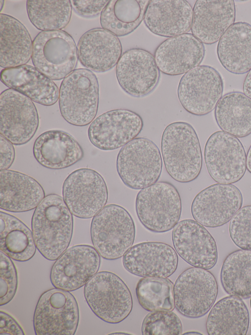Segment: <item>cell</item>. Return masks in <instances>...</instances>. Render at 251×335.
<instances>
[{
    "mask_svg": "<svg viewBox=\"0 0 251 335\" xmlns=\"http://www.w3.org/2000/svg\"><path fill=\"white\" fill-rule=\"evenodd\" d=\"M161 150L165 169L174 180L186 183L198 177L202 155L199 137L190 124L176 121L168 125L162 133Z\"/></svg>",
    "mask_w": 251,
    "mask_h": 335,
    "instance_id": "obj_2",
    "label": "cell"
},
{
    "mask_svg": "<svg viewBox=\"0 0 251 335\" xmlns=\"http://www.w3.org/2000/svg\"><path fill=\"white\" fill-rule=\"evenodd\" d=\"M62 195L74 216L90 219L105 206L108 192L104 178L98 172L80 168L71 172L64 180Z\"/></svg>",
    "mask_w": 251,
    "mask_h": 335,
    "instance_id": "obj_12",
    "label": "cell"
},
{
    "mask_svg": "<svg viewBox=\"0 0 251 335\" xmlns=\"http://www.w3.org/2000/svg\"><path fill=\"white\" fill-rule=\"evenodd\" d=\"M59 107L63 118L76 126L89 125L95 119L99 103V85L95 74L76 69L66 77L59 88Z\"/></svg>",
    "mask_w": 251,
    "mask_h": 335,
    "instance_id": "obj_4",
    "label": "cell"
},
{
    "mask_svg": "<svg viewBox=\"0 0 251 335\" xmlns=\"http://www.w3.org/2000/svg\"><path fill=\"white\" fill-rule=\"evenodd\" d=\"M174 286L168 278H143L136 286L138 301L149 311H172L175 307Z\"/></svg>",
    "mask_w": 251,
    "mask_h": 335,
    "instance_id": "obj_36",
    "label": "cell"
},
{
    "mask_svg": "<svg viewBox=\"0 0 251 335\" xmlns=\"http://www.w3.org/2000/svg\"><path fill=\"white\" fill-rule=\"evenodd\" d=\"M162 158L157 146L149 139L136 138L120 150L116 159L117 173L127 187L141 190L159 180Z\"/></svg>",
    "mask_w": 251,
    "mask_h": 335,
    "instance_id": "obj_7",
    "label": "cell"
},
{
    "mask_svg": "<svg viewBox=\"0 0 251 335\" xmlns=\"http://www.w3.org/2000/svg\"><path fill=\"white\" fill-rule=\"evenodd\" d=\"M135 225L129 213L116 204L105 205L94 217L90 226L93 245L104 259L121 258L132 246Z\"/></svg>",
    "mask_w": 251,
    "mask_h": 335,
    "instance_id": "obj_3",
    "label": "cell"
},
{
    "mask_svg": "<svg viewBox=\"0 0 251 335\" xmlns=\"http://www.w3.org/2000/svg\"><path fill=\"white\" fill-rule=\"evenodd\" d=\"M143 126V120L137 113L127 109H115L95 118L88 128V136L91 143L98 149L114 150L135 139Z\"/></svg>",
    "mask_w": 251,
    "mask_h": 335,
    "instance_id": "obj_15",
    "label": "cell"
},
{
    "mask_svg": "<svg viewBox=\"0 0 251 335\" xmlns=\"http://www.w3.org/2000/svg\"><path fill=\"white\" fill-rule=\"evenodd\" d=\"M0 11H1V10H2V7H3V6H4V1L1 0L0 1Z\"/></svg>",
    "mask_w": 251,
    "mask_h": 335,
    "instance_id": "obj_47",
    "label": "cell"
},
{
    "mask_svg": "<svg viewBox=\"0 0 251 335\" xmlns=\"http://www.w3.org/2000/svg\"><path fill=\"white\" fill-rule=\"evenodd\" d=\"M33 42L18 20L0 14V65L4 68L26 64L32 57Z\"/></svg>",
    "mask_w": 251,
    "mask_h": 335,
    "instance_id": "obj_29",
    "label": "cell"
},
{
    "mask_svg": "<svg viewBox=\"0 0 251 335\" xmlns=\"http://www.w3.org/2000/svg\"><path fill=\"white\" fill-rule=\"evenodd\" d=\"M220 279L229 295L251 297V251L240 249L229 253L223 263Z\"/></svg>",
    "mask_w": 251,
    "mask_h": 335,
    "instance_id": "obj_34",
    "label": "cell"
},
{
    "mask_svg": "<svg viewBox=\"0 0 251 335\" xmlns=\"http://www.w3.org/2000/svg\"><path fill=\"white\" fill-rule=\"evenodd\" d=\"M0 140V169H8L15 159V148L13 144L1 134Z\"/></svg>",
    "mask_w": 251,
    "mask_h": 335,
    "instance_id": "obj_41",
    "label": "cell"
},
{
    "mask_svg": "<svg viewBox=\"0 0 251 335\" xmlns=\"http://www.w3.org/2000/svg\"><path fill=\"white\" fill-rule=\"evenodd\" d=\"M39 125L36 108L25 95L8 88L0 95V133L16 145H23L34 137Z\"/></svg>",
    "mask_w": 251,
    "mask_h": 335,
    "instance_id": "obj_14",
    "label": "cell"
},
{
    "mask_svg": "<svg viewBox=\"0 0 251 335\" xmlns=\"http://www.w3.org/2000/svg\"><path fill=\"white\" fill-rule=\"evenodd\" d=\"M26 10L30 21L37 29L57 30L70 22L72 5L69 0H28Z\"/></svg>",
    "mask_w": 251,
    "mask_h": 335,
    "instance_id": "obj_35",
    "label": "cell"
},
{
    "mask_svg": "<svg viewBox=\"0 0 251 335\" xmlns=\"http://www.w3.org/2000/svg\"><path fill=\"white\" fill-rule=\"evenodd\" d=\"M0 221V251L15 261L31 259L37 248L30 229L17 218L2 211Z\"/></svg>",
    "mask_w": 251,
    "mask_h": 335,
    "instance_id": "obj_33",
    "label": "cell"
},
{
    "mask_svg": "<svg viewBox=\"0 0 251 335\" xmlns=\"http://www.w3.org/2000/svg\"><path fill=\"white\" fill-rule=\"evenodd\" d=\"M120 335V334H122V335H128L129 334L127 333H121V332H116V333H111L110 335Z\"/></svg>",
    "mask_w": 251,
    "mask_h": 335,
    "instance_id": "obj_46",
    "label": "cell"
},
{
    "mask_svg": "<svg viewBox=\"0 0 251 335\" xmlns=\"http://www.w3.org/2000/svg\"><path fill=\"white\" fill-rule=\"evenodd\" d=\"M218 291V283L211 272L201 268H189L181 273L175 283V307L185 317H202L213 306Z\"/></svg>",
    "mask_w": 251,
    "mask_h": 335,
    "instance_id": "obj_13",
    "label": "cell"
},
{
    "mask_svg": "<svg viewBox=\"0 0 251 335\" xmlns=\"http://www.w3.org/2000/svg\"><path fill=\"white\" fill-rule=\"evenodd\" d=\"M45 197L40 184L32 177L9 169L0 171V208L14 213L36 208Z\"/></svg>",
    "mask_w": 251,
    "mask_h": 335,
    "instance_id": "obj_26",
    "label": "cell"
},
{
    "mask_svg": "<svg viewBox=\"0 0 251 335\" xmlns=\"http://www.w3.org/2000/svg\"><path fill=\"white\" fill-rule=\"evenodd\" d=\"M33 154L41 166L51 169L71 167L84 155L77 140L69 133L59 130H48L40 135L34 142Z\"/></svg>",
    "mask_w": 251,
    "mask_h": 335,
    "instance_id": "obj_25",
    "label": "cell"
},
{
    "mask_svg": "<svg viewBox=\"0 0 251 335\" xmlns=\"http://www.w3.org/2000/svg\"><path fill=\"white\" fill-rule=\"evenodd\" d=\"M0 306L10 302L17 292L18 274L11 258L0 251Z\"/></svg>",
    "mask_w": 251,
    "mask_h": 335,
    "instance_id": "obj_39",
    "label": "cell"
},
{
    "mask_svg": "<svg viewBox=\"0 0 251 335\" xmlns=\"http://www.w3.org/2000/svg\"><path fill=\"white\" fill-rule=\"evenodd\" d=\"M78 58L75 43L64 30L41 31L33 41V64L52 80L64 79L75 70Z\"/></svg>",
    "mask_w": 251,
    "mask_h": 335,
    "instance_id": "obj_8",
    "label": "cell"
},
{
    "mask_svg": "<svg viewBox=\"0 0 251 335\" xmlns=\"http://www.w3.org/2000/svg\"><path fill=\"white\" fill-rule=\"evenodd\" d=\"M235 17L233 0H197L193 9L192 34L203 44H214L234 23Z\"/></svg>",
    "mask_w": 251,
    "mask_h": 335,
    "instance_id": "obj_22",
    "label": "cell"
},
{
    "mask_svg": "<svg viewBox=\"0 0 251 335\" xmlns=\"http://www.w3.org/2000/svg\"><path fill=\"white\" fill-rule=\"evenodd\" d=\"M77 49L81 64L98 73L113 68L123 54L119 38L102 28H94L85 32L78 40Z\"/></svg>",
    "mask_w": 251,
    "mask_h": 335,
    "instance_id": "obj_23",
    "label": "cell"
},
{
    "mask_svg": "<svg viewBox=\"0 0 251 335\" xmlns=\"http://www.w3.org/2000/svg\"><path fill=\"white\" fill-rule=\"evenodd\" d=\"M229 236L241 249L251 251V205L241 207L230 220Z\"/></svg>",
    "mask_w": 251,
    "mask_h": 335,
    "instance_id": "obj_38",
    "label": "cell"
},
{
    "mask_svg": "<svg viewBox=\"0 0 251 335\" xmlns=\"http://www.w3.org/2000/svg\"><path fill=\"white\" fill-rule=\"evenodd\" d=\"M109 0H73L72 7L79 15L85 18L95 17L101 13Z\"/></svg>",
    "mask_w": 251,
    "mask_h": 335,
    "instance_id": "obj_40",
    "label": "cell"
},
{
    "mask_svg": "<svg viewBox=\"0 0 251 335\" xmlns=\"http://www.w3.org/2000/svg\"><path fill=\"white\" fill-rule=\"evenodd\" d=\"M217 54L224 68L235 74L251 69V25L238 22L230 26L217 44Z\"/></svg>",
    "mask_w": 251,
    "mask_h": 335,
    "instance_id": "obj_28",
    "label": "cell"
},
{
    "mask_svg": "<svg viewBox=\"0 0 251 335\" xmlns=\"http://www.w3.org/2000/svg\"><path fill=\"white\" fill-rule=\"evenodd\" d=\"M84 296L93 313L102 321L117 324L131 313V293L124 281L115 274L101 271L84 285Z\"/></svg>",
    "mask_w": 251,
    "mask_h": 335,
    "instance_id": "obj_6",
    "label": "cell"
},
{
    "mask_svg": "<svg viewBox=\"0 0 251 335\" xmlns=\"http://www.w3.org/2000/svg\"><path fill=\"white\" fill-rule=\"evenodd\" d=\"M0 334L24 335L25 332L17 321L4 311L0 312Z\"/></svg>",
    "mask_w": 251,
    "mask_h": 335,
    "instance_id": "obj_42",
    "label": "cell"
},
{
    "mask_svg": "<svg viewBox=\"0 0 251 335\" xmlns=\"http://www.w3.org/2000/svg\"><path fill=\"white\" fill-rule=\"evenodd\" d=\"M243 93L251 98V69L248 72L243 82Z\"/></svg>",
    "mask_w": 251,
    "mask_h": 335,
    "instance_id": "obj_43",
    "label": "cell"
},
{
    "mask_svg": "<svg viewBox=\"0 0 251 335\" xmlns=\"http://www.w3.org/2000/svg\"><path fill=\"white\" fill-rule=\"evenodd\" d=\"M224 83L220 73L208 65H199L185 73L177 89L178 100L188 112L197 116L213 111L223 93Z\"/></svg>",
    "mask_w": 251,
    "mask_h": 335,
    "instance_id": "obj_10",
    "label": "cell"
},
{
    "mask_svg": "<svg viewBox=\"0 0 251 335\" xmlns=\"http://www.w3.org/2000/svg\"><path fill=\"white\" fill-rule=\"evenodd\" d=\"M204 54L203 43L192 33H186L161 42L154 51V57L162 73L177 76L199 66Z\"/></svg>",
    "mask_w": 251,
    "mask_h": 335,
    "instance_id": "obj_21",
    "label": "cell"
},
{
    "mask_svg": "<svg viewBox=\"0 0 251 335\" xmlns=\"http://www.w3.org/2000/svg\"><path fill=\"white\" fill-rule=\"evenodd\" d=\"M141 331L144 335H179L182 333V325L171 311H151L143 320Z\"/></svg>",
    "mask_w": 251,
    "mask_h": 335,
    "instance_id": "obj_37",
    "label": "cell"
},
{
    "mask_svg": "<svg viewBox=\"0 0 251 335\" xmlns=\"http://www.w3.org/2000/svg\"><path fill=\"white\" fill-rule=\"evenodd\" d=\"M214 116L224 132L238 138L251 134V98L244 93L225 94L215 109Z\"/></svg>",
    "mask_w": 251,
    "mask_h": 335,
    "instance_id": "obj_31",
    "label": "cell"
},
{
    "mask_svg": "<svg viewBox=\"0 0 251 335\" xmlns=\"http://www.w3.org/2000/svg\"><path fill=\"white\" fill-rule=\"evenodd\" d=\"M250 307H251V300H250Z\"/></svg>",
    "mask_w": 251,
    "mask_h": 335,
    "instance_id": "obj_48",
    "label": "cell"
},
{
    "mask_svg": "<svg viewBox=\"0 0 251 335\" xmlns=\"http://www.w3.org/2000/svg\"><path fill=\"white\" fill-rule=\"evenodd\" d=\"M74 228L73 214L60 195L46 196L35 208L31 229L36 248L46 259L56 260L68 248Z\"/></svg>",
    "mask_w": 251,
    "mask_h": 335,
    "instance_id": "obj_1",
    "label": "cell"
},
{
    "mask_svg": "<svg viewBox=\"0 0 251 335\" xmlns=\"http://www.w3.org/2000/svg\"><path fill=\"white\" fill-rule=\"evenodd\" d=\"M178 262L175 249L160 242L137 244L123 257L124 267L128 272L143 278H167L176 271Z\"/></svg>",
    "mask_w": 251,
    "mask_h": 335,
    "instance_id": "obj_20",
    "label": "cell"
},
{
    "mask_svg": "<svg viewBox=\"0 0 251 335\" xmlns=\"http://www.w3.org/2000/svg\"><path fill=\"white\" fill-rule=\"evenodd\" d=\"M149 0H111L102 11V28L117 37L128 35L144 20Z\"/></svg>",
    "mask_w": 251,
    "mask_h": 335,
    "instance_id": "obj_32",
    "label": "cell"
},
{
    "mask_svg": "<svg viewBox=\"0 0 251 335\" xmlns=\"http://www.w3.org/2000/svg\"><path fill=\"white\" fill-rule=\"evenodd\" d=\"M207 171L216 182L232 184L240 180L247 170L246 154L240 140L223 131L212 134L204 149Z\"/></svg>",
    "mask_w": 251,
    "mask_h": 335,
    "instance_id": "obj_11",
    "label": "cell"
},
{
    "mask_svg": "<svg viewBox=\"0 0 251 335\" xmlns=\"http://www.w3.org/2000/svg\"><path fill=\"white\" fill-rule=\"evenodd\" d=\"M193 9L185 0H151L144 18L146 27L153 34L171 37L191 30Z\"/></svg>",
    "mask_w": 251,
    "mask_h": 335,
    "instance_id": "obj_24",
    "label": "cell"
},
{
    "mask_svg": "<svg viewBox=\"0 0 251 335\" xmlns=\"http://www.w3.org/2000/svg\"><path fill=\"white\" fill-rule=\"evenodd\" d=\"M116 76L125 92L133 97H142L155 88L160 72L154 56L150 52L132 48L121 56L116 65Z\"/></svg>",
    "mask_w": 251,
    "mask_h": 335,
    "instance_id": "obj_19",
    "label": "cell"
},
{
    "mask_svg": "<svg viewBox=\"0 0 251 335\" xmlns=\"http://www.w3.org/2000/svg\"><path fill=\"white\" fill-rule=\"evenodd\" d=\"M242 204V195L236 186L216 183L195 196L191 211L196 221L204 226L214 228L230 221Z\"/></svg>",
    "mask_w": 251,
    "mask_h": 335,
    "instance_id": "obj_16",
    "label": "cell"
},
{
    "mask_svg": "<svg viewBox=\"0 0 251 335\" xmlns=\"http://www.w3.org/2000/svg\"><path fill=\"white\" fill-rule=\"evenodd\" d=\"M79 308L73 294L54 288L39 297L33 319L37 335H74L79 323Z\"/></svg>",
    "mask_w": 251,
    "mask_h": 335,
    "instance_id": "obj_9",
    "label": "cell"
},
{
    "mask_svg": "<svg viewBox=\"0 0 251 335\" xmlns=\"http://www.w3.org/2000/svg\"><path fill=\"white\" fill-rule=\"evenodd\" d=\"M247 169L251 173V144L246 155Z\"/></svg>",
    "mask_w": 251,
    "mask_h": 335,
    "instance_id": "obj_44",
    "label": "cell"
},
{
    "mask_svg": "<svg viewBox=\"0 0 251 335\" xmlns=\"http://www.w3.org/2000/svg\"><path fill=\"white\" fill-rule=\"evenodd\" d=\"M135 211L139 221L148 230L156 233L169 231L181 216L179 193L172 183L157 182L137 193Z\"/></svg>",
    "mask_w": 251,
    "mask_h": 335,
    "instance_id": "obj_5",
    "label": "cell"
},
{
    "mask_svg": "<svg viewBox=\"0 0 251 335\" xmlns=\"http://www.w3.org/2000/svg\"><path fill=\"white\" fill-rule=\"evenodd\" d=\"M202 335L201 334L199 333V332H187L186 333L183 334V335Z\"/></svg>",
    "mask_w": 251,
    "mask_h": 335,
    "instance_id": "obj_45",
    "label": "cell"
},
{
    "mask_svg": "<svg viewBox=\"0 0 251 335\" xmlns=\"http://www.w3.org/2000/svg\"><path fill=\"white\" fill-rule=\"evenodd\" d=\"M172 239L176 253L190 265L209 270L216 265V241L204 226L195 220L178 222L173 228Z\"/></svg>",
    "mask_w": 251,
    "mask_h": 335,
    "instance_id": "obj_18",
    "label": "cell"
},
{
    "mask_svg": "<svg viewBox=\"0 0 251 335\" xmlns=\"http://www.w3.org/2000/svg\"><path fill=\"white\" fill-rule=\"evenodd\" d=\"M250 314L242 299L230 295L218 301L211 309L206 322L209 335H246Z\"/></svg>",
    "mask_w": 251,
    "mask_h": 335,
    "instance_id": "obj_30",
    "label": "cell"
},
{
    "mask_svg": "<svg viewBox=\"0 0 251 335\" xmlns=\"http://www.w3.org/2000/svg\"><path fill=\"white\" fill-rule=\"evenodd\" d=\"M100 264V255L94 247L88 245L72 246L52 265L51 283L54 287L67 291L76 290L98 273Z\"/></svg>",
    "mask_w": 251,
    "mask_h": 335,
    "instance_id": "obj_17",
    "label": "cell"
},
{
    "mask_svg": "<svg viewBox=\"0 0 251 335\" xmlns=\"http://www.w3.org/2000/svg\"><path fill=\"white\" fill-rule=\"evenodd\" d=\"M0 80L7 87L42 105L52 106L59 99V90L55 83L30 65L4 68Z\"/></svg>",
    "mask_w": 251,
    "mask_h": 335,
    "instance_id": "obj_27",
    "label": "cell"
}]
</instances>
